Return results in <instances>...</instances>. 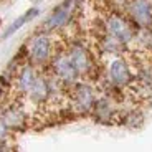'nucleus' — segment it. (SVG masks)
I'll list each match as a JSON object with an SVG mask.
<instances>
[{
	"instance_id": "obj_1",
	"label": "nucleus",
	"mask_w": 152,
	"mask_h": 152,
	"mask_svg": "<svg viewBox=\"0 0 152 152\" xmlns=\"http://www.w3.org/2000/svg\"><path fill=\"white\" fill-rule=\"evenodd\" d=\"M51 73L58 81H61L63 84H75L80 78L78 71L75 69L71 60L68 58V55L58 53L51 58Z\"/></svg>"
},
{
	"instance_id": "obj_2",
	"label": "nucleus",
	"mask_w": 152,
	"mask_h": 152,
	"mask_svg": "<svg viewBox=\"0 0 152 152\" xmlns=\"http://www.w3.org/2000/svg\"><path fill=\"white\" fill-rule=\"evenodd\" d=\"M51 58V40L46 33H40L31 38L28 45V60L31 65L42 66Z\"/></svg>"
},
{
	"instance_id": "obj_3",
	"label": "nucleus",
	"mask_w": 152,
	"mask_h": 152,
	"mask_svg": "<svg viewBox=\"0 0 152 152\" xmlns=\"http://www.w3.org/2000/svg\"><path fill=\"white\" fill-rule=\"evenodd\" d=\"M73 104H75L76 111L81 114L84 113H91L93 106H94L96 96H94V89L88 83H75V88H73Z\"/></svg>"
},
{
	"instance_id": "obj_4",
	"label": "nucleus",
	"mask_w": 152,
	"mask_h": 152,
	"mask_svg": "<svg viewBox=\"0 0 152 152\" xmlns=\"http://www.w3.org/2000/svg\"><path fill=\"white\" fill-rule=\"evenodd\" d=\"M127 12L137 27L147 28L152 25V5L149 0H131Z\"/></svg>"
},
{
	"instance_id": "obj_5",
	"label": "nucleus",
	"mask_w": 152,
	"mask_h": 152,
	"mask_svg": "<svg viewBox=\"0 0 152 152\" xmlns=\"http://www.w3.org/2000/svg\"><path fill=\"white\" fill-rule=\"evenodd\" d=\"M106 28H107V33L109 37L116 38L118 42H121L122 45H126L127 42L132 40V27L127 20H124L122 17L119 15H111L109 18L106 20Z\"/></svg>"
},
{
	"instance_id": "obj_6",
	"label": "nucleus",
	"mask_w": 152,
	"mask_h": 152,
	"mask_svg": "<svg viewBox=\"0 0 152 152\" xmlns=\"http://www.w3.org/2000/svg\"><path fill=\"white\" fill-rule=\"evenodd\" d=\"M68 58L71 60L73 66H75V69L78 71L80 76H84V75H89V73H91L93 60H91V56H89V51H88L83 45H80V43L71 45V48H69V51H68Z\"/></svg>"
},
{
	"instance_id": "obj_7",
	"label": "nucleus",
	"mask_w": 152,
	"mask_h": 152,
	"mask_svg": "<svg viewBox=\"0 0 152 152\" xmlns=\"http://www.w3.org/2000/svg\"><path fill=\"white\" fill-rule=\"evenodd\" d=\"M71 8H73V0H63L60 5L53 10V13L45 20L43 30H56V28L65 27L71 18Z\"/></svg>"
},
{
	"instance_id": "obj_8",
	"label": "nucleus",
	"mask_w": 152,
	"mask_h": 152,
	"mask_svg": "<svg viewBox=\"0 0 152 152\" xmlns=\"http://www.w3.org/2000/svg\"><path fill=\"white\" fill-rule=\"evenodd\" d=\"M109 81L113 86L116 88H124L131 83L132 80V76H131V71H129V66L126 63L124 60L118 58V60H114L113 63L109 65Z\"/></svg>"
},
{
	"instance_id": "obj_9",
	"label": "nucleus",
	"mask_w": 152,
	"mask_h": 152,
	"mask_svg": "<svg viewBox=\"0 0 152 152\" xmlns=\"http://www.w3.org/2000/svg\"><path fill=\"white\" fill-rule=\"evenodd\" d=\"M0 119L8 127V131H22L27 126V114L18 106H7L0 113Z\"/></svg>"
},
{
	"instance_id": "obj_10",
	"label": "nucleus",
	"mask_w": 152,
	"mask_h": 152,
	"mask_svg": "<svg viewBox=\"0 0 152 152\" xmlns=\"http://www.w3.org/2000/svg\"><path fill=\"white\" fill-rule=\"evenodd\" d=\"M37 71H35L33 65H23L22 68L18 69V73H15V86H17V91L20 94H28L30 88L33 86L35 80H37Z\"/></svg>"
},
{
	"instance_id": "obj_11",
	"label": "nucleus",
	"mask_w": 152,
	"mask_h": 152,
	"mask_svg": "<svg viewBox=\"0 0 152 152\" xmlns=\"http://www.w3.org/2000/svg\"><path fill=\"white\" fill-rule=\"evenodd\" d=\"M28 96L33 103L37 104H42V103H46L50 99V84H48V78L46 76H37V80H35L33 86L30 88V91H28Z\"/></svg>"
},
{
	"instance_id": "obj_12",
	"label": "nucleus",
	"mask_w": 152,
	"mask_h": 152,
	"mask_svg": "<svg viewBox=\"0 0 152 152\" xmlns=\"http://www.w3.org/2000/svg\"><path fill=\"white\" fill-rule=\"evenodd\" d=\"M91 111H93V114H94V118L101 122H109L111 118L114 116V107H113V104H111V101L106 98L96 99Z\"/></svg>"
},
{
	"instance_id": "obj_13",
	"label": "nucleus",
	"mask_w": 152,
	"mask_h": 152,
	"mask_svg": "<svg viewBox=\"0 0 152 152\" xmlns=\"http://www.w3.org/2000/svg\"><path fill=\"white\" fill-rule=\"evenodd\" d=\"M38 15H40V8H37V7H33V8H30V10H27L22 17H18V18H17L15 22L10 25V27L5 30V33H4V37H2V38H4V40H5V38H8L10 35H13L15 31H18L20 28L25 25V23L31 22V20H33L35 17H38Z\"/></svg>"
},
{
	"instance_id": "obj_14",
	"label": "nucleus",
	"mask_w": 152,
	"mask_h": 152,
	"mask_svg": "<svg viewBox=\"0 0 152 152\" xmlns=\"http://www.w3.org/2000/svg\"><path fill=\"white\" fill-rule=\"evenodd\" d=\"M144 122V114L139 113V111H132V113L127 114V118H126V126L127 127H141V124Z\"/></svg>"
},
{
	"instance_id": "obj_15",
	"label": "nucleus",
	"mask_w": 152,
	"mask_h": 152,
	"mask_svg": "<svg viewBox=\"0 0 152 152\" xmlns=\"http://www.w3.org/2000/svg\"><path fill=\"white\" fill-rule=\"evenodd\" d=\"M8 137V127L2 122V119H0V142H5Z\"/></svg>"
},
{
	"instance_id": "obj_16",
	"label": "nucleus",
	"mask_w": 152,
	"mask_h": 152,
	"mask_svg": "<svg viewBox=\"0 0 152 152\" xmlns=\"http://www.w3.org/2000/svg\"><path fill=\"white\" fill-rule=\"evenodd\" d=\"M0 152H7V145H5V142H0Z\"/></svg>"
},
{
	"instance_id": "obj_17",
	"label": "nucleus",
	"mask_w": 152,
	"mask_h": 152,
	"mask_svg": "<svg viewBox=\"0 0 152 152\" xmlns=\"http://www.w3.org/2000/svg\"><path fill=\"white\" fill-rule=\"evenodd\" d=\"M2 96H4V86H0V99H2Z\"/></svg>"
},
{
	"instance_id": "obj_18",
	"label": "nucleus",
	"mask_w": 152,
	"mask_h": 152,
	"mask_svg": "<svg viewBox=\"0 0 152 152\" xmlns=\"http://www.w3.org/2000/svg\"><path fill=\"white\" fill-rule=\"evenodd\" d=\"M0 23H2V22H0Z\"/></svg>"
}]
</instances>
